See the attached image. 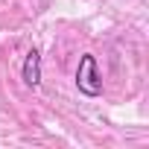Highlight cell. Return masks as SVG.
Listing matches in <instances>:
<instances>
[{"label": "cell", "instance_id": "1", "mask_svg": "<svg viewBox=\"0 0 149 149\" xmlns=\"http://www.w3.org/2000/svg\"><path fill=\"white\" fill-rule=\"evenodd\" d=\"M76 91L88 100L102 97V76L97 67V56L94 53H82L79 64H76Z\"/></svg>", "mask_w": 149, "mask_h": 149}, {"label": "cell", "instance_id": "2", "mask_svg": "<svg viewBox=\"0 0 149 149\" xmlns=\"http://www.w3.org/2000/svg\"><path fill=\"white\" fill-rule=\"evenodd\" d=\"M21 79H24V85H26V88H38V85H41V53H38L35 47H32V50H26V56H24Z\"/></svg>", "mask_w": 149, "mask_h": 149}]
</instances>
